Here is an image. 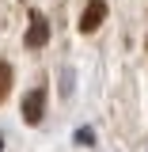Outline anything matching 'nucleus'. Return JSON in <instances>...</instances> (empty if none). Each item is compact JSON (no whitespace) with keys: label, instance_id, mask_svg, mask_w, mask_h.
<instances>
[{"label":"nucleus","instance_id":"nucleus-1","mask_svg":"<svg viewBox=\"0 0 148 152\" xmlns=\"http://www.w3.org/2000/svg\"><path fill=\"white\" fill-rule=\"evenodd\" d=\"M42 114H46V91H42V88H31L27 99H23V118H27V126H42Z\"/></svg>","mask_w":148,"mask_h":152},{"label":"nucleus","instance_id":"nucleus-4","mask_svg":"<svg viewBox=\"0 0 148 152\" xmlns=\"http://www.w3.org/2000/svg\"><path fill=\"white\" fill-rule=\"evenodd\" d=\"M12 80H15V76H12V65L0 61V103L8 99V91H12Z\"/></svg>","mask_w":148,"mask_h":152},{"label":"nucleus","instance_id":"nucleus-3","mask_svg":"<svg viewBox=\"0 0 148 152\" xmlns=\"http://www.w3.org/2000/svg\"><path fill=\"white\" fill-rule=\"evenodd\" d=\"M46 38H50V23L42 12H31V31H27V46L31 50H42L46 46Z\"/></svg>","mask_w":148,"mask_h":152},{"label":"nucleus","instance_id":"nucleus-2","mask_svg":"<svg viewBox=\"0 0 148 152\" xmlns=\"http://www.w3.org/2000/svg\"><path fill=\"white\" fill-rule=\"evenodd\" d=\"M103 19H106V0H87V8L80 15V31L84 34H95L103 27Z\"/></svg>","mask_w":148,"mask_h":152}]
</instances>
